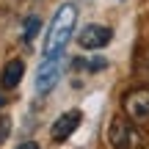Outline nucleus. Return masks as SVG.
<instances>
[{"label": "nucleus", "instance_id": "nucleus-7", "mask_svg": "<svg viewBox=\"0 0 149 149\" xmlns=\"http://www.w3.org/2000/svg\"><path fill=\"white\" fill-rule=\"evenodd\" d=\"M22 74H25V61L22 58H11L8 64L3 66V72H0V86H3V88H17Z\"/></svg>", "mask_w": 149, "mask_h": 149}, {"label": "nucleus", "instance_id": "nucleus-5", "mask_svg": "<svg viewBox=\"0 0 149 149\" xmlns=\"http://www.w3.org/2000/svg\"><path fill=\"white\" fill-rule=\"evenodd\" d=\"M111 39H113V28L108 25H86L77 33V44L83 50H102L111 44Z\"/></svg>", "mask_w": 149, "mask_h": 149}, {"label": "nucleus", "instance_id": "nucleus-10", "mask_svg": "<svg viewBox=\"0 0 149 149\" xmlns=\"http://www.w3.org/2000/svg\"><path fill=\"white\" fill-rule=\"evenodd\" d=\"M17 149H39V144H36V141H22Z\"/></svg>", "mask_w": 149, "mask_h": 149}, {"label": "nucleus", "instance_id": "nucleus-12", "mask_svg": "<svg viewBox=\"0 0 149 149\" xmlns=\"http://www.w3.org/2000/svg\"><path fill=\"white\" fill-rule=\"evenodd\" d=\"M0 105H3V97H0Z\"/></svg>", "mask_w": 149, "mask_h": 149}, {"label": "nucleus", "instance_id": "nucleus-2", "mask_svg": "<svg viewBox=\"0 0 149 149\" xmlns=\"http://www.w3.org/2000/svg\"><path fill=\"white\" fill-rule=\"evenodd\" d=\"M122 108L133 124H146L149 122V86L130 88L122 100Z\"/></svg>", "mask_w": 149, "mask_h": 149}, {"label": "nucleus", "instance_id": "nucleus-3", "mask_svg": "<svg viewBox=\"0 0 149 149\" xmlns=\"http://www.w3.org/2000/svg\"><path fill=\"white\" fill-rule=\"evenodd\" d=\"M108 144L113 149H135L141 144V135L135 130V124L124 116H116L108 127Z\"/></svg>", "mask_w": 149, "mask_h": 149}, {"label": "nucleus", "instance_id": "nucleus-1", "mask_svg": "<svg viewBox=\"0 0 149 149\" xmlns=\"http://www.w3.org/2000/svg\"><path fill=\"white\" fill-rule=\"evenodd\" d=\"M74 22H77V6L74 3H64L58 11H55L53 22L47 28V36H44V58H58L64 53V47L69 44L72 31H74Z\"/></svg>", "mask_w": 149, "mask_h": 149}, {"label": "nucleus", "instance_id": "nucleus-11", "mask_svg": "<svg viewBox=\"0 0 149 149\" xmlns=\"http://www.w3.org/2000/svg\"><path fill=\"white\" fill-rule=\"evenodd\" d=\"M146 72H149V53H146Z\"/></svg>", "mask_w": 149, "mask_h": 149}, {"label": "nucleus", "instance_id": "nucleus-8", "mask_svg": "<svg viewBox=\"0 0 149 149\" xmlns=\"http://www.w3.org/2000/svg\"><path fill=\"white\" fill-rule=\"evenodd\" d=\"M39 28H42V22H39L36 17H28V19H25V39H33Z\"/></svg>", "mask_w": 149, "mask_h": 149}, {"label": "nucleus", "instance_id": "nucleus-4", "mask_svg": "<svg viewBox=\"0 0 149 149\" xmlns=\"http://www.w3.org/2000/svg\"><path fill=\"white\" fill-rule=\"evenodd\" d=\"M61 74H64V61L58 58H47L42 66H39V74H36V91L39 94H50V91L58 86Z\"/></svg>", "mask_w": 149, "mask_h": 149}, {"label": "nucleus", "instance_id": "nucleus-6", "mask_svg": "<svg viewBox=\"0 0 149 149\" xmlns=\"http://www.w3.org/2000/svg\"><path fill=\"white\" fill-rule=\"evenodd\" d=\"M80 119H83V113L77 111V108H72V111H66V113H61L58 119H55V124H53V130H50V135H53V141H66L69 135L74 133V130L80 127Z\"/></svg>", "mask_w": 149, "mask_h": 149}, {"label": "nucleus", "instance_id": "nucleus-9", "mask_svg": "<svg viewBox=\"0 0 149 149\" xmlns=\"http://www.w3.org/2000/svg\"><path fill=\"white\" fill-rule=\"evenodd\" d=\"M11 135V119L8 116H0V144H6Z\"/></svg>", "mask_w": 149, "mask_h": 149}]
</instances>
